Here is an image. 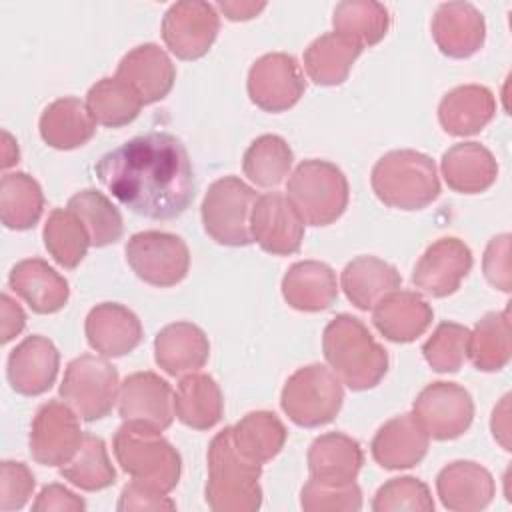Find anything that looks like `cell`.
Returning a JSON list of instances; mask_svg holds the SVG:
<instances>
[{"label": "cell", "mask_w": 512, "mask_h": 512, "mask_svg": "<svg viewBox=\"0 0 512 512\" xmlns=\"http://www.w3.org/2000/svg\"><path fill=\"white\" fill-rule=\"evenodd\" d=\"M94 172L124 208L150 220L178 218L196 196L188 150L168 132L130 138L106 152Z\"/></svg>", "instance_id": "6da1fadb"}, {"label": "cell", "mask_w": 512, "mask_h": 512, "mask_svg": "<svg viewBox=\"0 0 512 512\" xmlns=\"http://www.w3.org/2000/svg\"><path fill=\"white\" fill-rule=\"evenodd\" d=\"M322 352L330 370L350 390H370L388 372V352L368 328L350 314H338L322 334Z\"/></svg>", "instance_id": "7a4b0ae2"}, {"label": "cell", "mask_w": 512, "mask_h": 512, "mask_svg": "<svg viewBox=\"0 0 512 512\" xmlns=\"http://www.w3.org/2000/svg\"><path fill=\"white\" fill-rule=\"evenodd\" d=\"M262 464L238 452L232 426L220 430L208 446L206 504L216 512H254L262 506Z\"/></svg>", "instance_id": "3957f363"}, {"label": "cell", "mask_w": 512, "mask_h": 512, "mask_svg": "<svg viewBox=\"0 0 512 512\" xmlns=\"http://www.w3.org/2000/svg\"><path fill=\"white\" fill-rule=\"evenodd\" d=\"M370 184L382 204L398 210H422L440 194L434 160L408 148L386 152L374 164Z\"/></svg>", "instance_id": "277c9868"}, {"label": "cell", "mask_w": 512, "mask_h": 512, "mask_svg": "<svg viewBox=\"0 0 512 512\" xmlns=\"http://www.w3.org/2000/svg\"><path fill=\"white\" fill-rule=\"evenodd\" d=\"M112 450L126 474L158 492H172L180 480L182 460L176 448L146 426L124 422L112 440Z\"/></svg>", "instance_id": "5b68a950"}, {"label": "cell", "mask_w": 512, "mask_h": 512, "mask_svg": "<svg viewBox=\"0 0 512 512\" xmlns=\"http://www.w3.org/2000/svg\"><path fill=\"white\" fill-rule=\"evenodd\" d=\"M348 196L344 172L336 164L318 158L300 162L286 184V198L308 226L336 222L348 206Z\"/></svg>", "instance_id": "8992f818"}, {"label": "cell", "mask_w": 512, "mask_h": 512, "mask_svg": "<svg viewBox=\"0 0 512 512\" xmlns=\"http://www.w3.org/2000/svg\"><path fill=\"white\" fill-rule=\"evenodd\" d=\"M342 400L340 378L324 364L298 368L280 394L284 414L302 428H318L332 422L342 408Z\"/></svg>", "instance_id": "52a82bcc"}, {"label": "cell", "mask_w": 512, "mask_h": 512, "mask_svg": "<svg viewBox=\"0 0 512 512\" xmlns=\"http://www.w3.org/2000/svg\"><path fill=\"white\" fill-rule=\"evenodd\" d=\"M258 194L238 176L218 178L202 200V224L206 234L222 246L252 244L250 216Z\"/></svg>", "instance_id": "ba28073f"}, {"label": "cell", "mask_w": 512, "mask_h": 512, "mask_svg": "<svg viewBox=\"0 0 512 512\" xmlns=\"http://www.w3.org/2000/svg\"><path fill=\"white\" fill-rule=\"evenodd\" d=\"M118 394V372L106 358L82 354L64 370L60 398L86 422L108 416L118 400Z\"/></svg>", "instance_id": "9c48e42d"}, {"label": "cell", "mask_w": 512, "mask_h": 512, "mask_svg": "<svg viewBox=\"0 0 512 512\" xmlns=\"http://www.w3.org/2000/svg\"><path fill=\"white\" fill-rule=\"evenodd\" d=\"M126 262L146 284L168 288L182 282L190 268L186 242L170 232L144 230L126 242Z\"/></svg>", "instance_id": "30bf717a"}, {"label": "cell", "mask_w": 512, "mask_h": 512, "mask_svg": "<svg viewBox=\"0 0 512 512\" xmlns=\"http://www.w3.org/2000/svg\"><path fill=\"white\" fill-rule=\"evenodd\" d=\"M412 414L430 438L454 440L470 428L474 402L456 382H432L416 396Z\"/></svg>", "instance_id": "8fae6325"}, {"label": "cell", "mask_w": 512, "mask_h": 512, "mask_svg": "<svg viewBox=\"0 0 512 512\" xmlns=\"http://www.w3.org/2000/svg\"><path fill=\"white\" fill-rule=\"evenodd\" d=\"M220 28L216 6L202 0L172 4L162 18V40L180 60H198L214 44Z\"/></svg>", "instance_id": "7c38bea8"}, {"label": "cell", "mask_w": 512, "mask_h": 512, "mask_svg": "<svg viewBox=\"0 0 512 512\" xmlns=\"http://www.w3.org/2000/svg\"><path fill=\"white\" fill-rule=\"evenodd\" d=\"M78 414L58 400L42 404L30 426V454L42 466H64L84 440Z\"/></svg>", "instance_id": "4fadbf2b"}, {"label": "cell", "mask_w": 512, "mask_h": 512, "mask_svg": "<svg viewBox=\"0 0 512 512\" xmlns=\"http://www.w3.org/2000/svg\"><path fill=\"white\" fill-rule=\"evenodd\" d=\"M246 88L250 100L264 112H284L302 98L306 80L294 56L272 52L250 66Z\"/></svg>", "instance_id": "5bb4252c"}, {"label": "cell", "mask_w": 512, "mask_h": 512, "mask_svg": "<svg viewBox=\"0 0 512 512\" xmlns=\"http://www.w3.org/2000/svg\"><path fill=\"white\" fill-rule=\"evenodd\" d=\"M118 412L122 422L166 430L174 420V392L154 372H134L120 384Z\"/></svg>", "instance_id": "9a60e30c"}, {"label": "cell", "mask_w": 512, "mask_h": 512, "mask_svg": "<svg viewBox=\"0 0 512 512\" xmlns=\"http://www.w3.org/2000/svg\"><path fill=\"white\" fill-rule=\"evenodd\" d=\"M304 226L306 224L296 208L280 192H268L264 196H258L252 208V240L268 254H296L304 240Z\"/></svg>", "instance_id": "2e32d148"}, {"label": "cell", "mask_w": 512, "mask_h": 512, "mask_svg": "<svg viewBox=\"0 0 512 512\" xmlns=\"http://www.w3.org/2000/svg\"><path fill=\"white\" fill-rule=\"evenodd\" d=\"M472 268L470 248L454 236L436 240L426 248L412 272V284L434 298H444L460 288Z\"/></svg>", "instance_id": "e0dca14e"}, {"label": "cell", "mask_w": 512, "mask_h": 512, "mask_svg": "<svg viewBox=\"0 0 512 512\" xmlns=\"http://www.w3.org/2000/svg\"><path fill=\"white\" fill-rule=\"evenodd\" d=\"M60 352L52 340L40 334L24 338L8 356L6 376L14 392L22 396H40L56 380Z\"/></svg>", "instance_id": "ac0fdd59"}, {"label": "cell", "mask_w": 512, "mask_h": 512, "mask_svg": "<svg viewBox=\"0 0 512 512\" xmlns=\"http://www.w3.org/2000/svg\"><path fill=\"white\" fill-rule=\"evenodd\" d=\"M84 332L90 348L106 358L124 356L142 342V324L138 316L116 302L94 306L86 316Z\"/></svg>", "instance_id": "d6986e66"}, {"label": "cell", "mask_w": 512, "mask_h": 512, "mask_svg": "<svg viewBox=\"0 0 512 512\" xmlns=\"http://www.w3.org/2000/svg\"><path fill=\"white\" fill-rule=\"evenodd\" d=\"M116 78L124 80L140 96L142 104H154L170 94L176 70L168 54L160 46L148 42L132 48L120 60Z\"/></svg>", "instance_id": "ffe728a7"}, {"label": "cell", "mask_w": 512, "mask_h": 512, "mask_svg": "<svg viewBox=\"0 0 512 512\" xmlns=\"http://www.w3.org/2000/svg\"><path fill=\"white\" fill-rule=\"evenodd\" d=\"M486 36L482 12L468 2H446L432 18V38L442 54L468 58L480 50Z\"/></svg>", "instance_id": "44dd1931"}, {"label": "cell", "mask_w": 512, "mask_h": 512, "mask_svg": "<svg viewBox=\"0 0 512 512\" xmlns=\"http://www.w3.org/2000/svg\"><path fill=\"white\" fill-rule=\"evenodd\" d=\"M436 492L444 508L454 512H476L492 502L496 486L492 474L478 462L456 460L438 472Z\"/></svg>", "instance_id": "7402d4cb"}, {"label": "cell", "mask_w": 512, "mask_h": 512, "mask_svg": "<svg viewBox=\"0 0 512 512\" xmlns=\"http://www.w3.org/2000/svg\"><path fill=\"white\" fill-rule=\"evenodd\" d=\"M434 320L430 304L416 292L394 290L372 308L376 330L390 342H412L422 336Z\"/></svg>", "instance_id": "603a6c76"}, {"label": "cell", "mask_w": 512, "mask_h": 512, "mask_svg": "<svg viewBox=\"0 0 512 512\" xmlns=\"http://www.w3.org/2000/svg\"><path fill=\"white\" fill-rule=\"evenodd\" d=\"M430 436L414 414H400L378 428L372 438V458L386 470L416 466L428 452Z\"/></svg>", "instance_id": "cb8c5ba5"}, {"label": "cell", "mask_w": 512, "mask_h": 512, "mask_svg": "<svg viewBox=\"0 0 512 512\" xmlns=\"http://www.w3.org/2000/svg\"><path fill=\"white\" fill-rule=\"evenodd\" d=\"M210 356V342L202 328L192 322L164 326L154 340L156 364L170 376L198 372Z\"/></svg>", "instance_id": "d4e9b609"}, {"label": "cell", "mask_w": 512, "mask_h": 512, "mask_svg": "<svg viewBox=\"0 0 512 512\" xmlns=\"http://www.w3.org/2000/svg\"><path fill=\"white\" fill-rule=\"evenodd\" d=\"M8 284L36 314H54L62 310L70 296L66 278L42 258L20 260L10 270Z\"/></svg>", "instance_id": "484cf974"}, {"label": "cell", "mask_w": 512, "mask_h": 512, "mask_svg": "<svg viewBox=\"0 0 512 512\" xmlns=\"http://www.w3.org/2000/svg\"><path fill=\"white\" fill-rule=\"evenodd\" d=\"M440 168L448 188L460 194H480L488 190L498 176L496 158L478 142H460L448 148Z\"/></svg>", "instance_id": "4316f807"}, {"label": "cell", "mask_w": 512, "mask_h": 512, "mask_svg": "<svg viewBox=\"0 0 512 512\" xmlns=\"http://www.w3.org/2000/svg\"><path fill=\"white\" fill-rule=\"evenodd\" d=\"M282 296L300 312L326 310L338 296L336 274L328 264L318 260L296 262L282 278Z\"/></svg>", "instance_id": "83f0119b"}, {"label": "cell", "mask_w": 512, "mask_h": 512, "mask_svg": "<svg viewBox=\"0 0 512 512\" xmlns=\"http://www.w3.org/2000/svg\"><path fill=\"white\" fill-rule=\"evenodd\" d=\"M496 114L494 94L480 84H464L450 90L438 104L440 126L452 136L480 132Z\"/></svg>", "instance_id": "f1b7e54d"}, {"label": "cell", "mask_w": 512, "mask_h": 512, "mask_svg": "<svg viewBox=\"0 0 512 512\" xmlns=\"http://www.w3.org/2000/svg\"><path fill=\"white\" fill-rule=\"evenodd\" d=\"M40 136L56 150L84 146L96 132V122L80 98L64 96L48 104L40 116Z\"/></svg>", "instance_id": "f546056e"}, {"label": "cell", "mask_w": 512, "mask_h": 512, "mask_svg": "<svg viewBox=\"0 0 512 512\" xmlns=\"http://www.w3.org/2000/svg\"><path fill=\"white\" fill-rule=\"evenodd\" d=\"M340 284L358 310H370L380 298L400 288L402 276L392 264L376 256H358L344 266Z\"/></svg>", "instance_id": "4dcf8cb0"}, {"label": "cell", "mask_w": 512, "mask_h": 512, "mask_svg": "<svg viewBox=\"0 0 512 512\" xmlns=\"http://www.w3.org/2000/svg\"><path fill=\"white\" fill-rule=\"evenodd\" d=\"M224 412V398L216 380L208 374H186L174 392V416L188 428L210 430Z\"/></svg>", "instance_id": "1f68e13d"}, {"label": "cell", "mask_w": 512, "mask_h": 512, "mask_svg": "<svg viewBox=\"0 0 512 512\" xmlns=\"http://www.w3.org/2000/svg\"><path fill=\"white\" fill-rule=\"evenodd\" d=\"M306 460L312 478L354 482L364 464V452L354 438L342 432H326L310 444Z\"/></svg>", "instance_id": "d6a6232c"}, {"label": "cell", "mask_w": 512, "mask_h": 512, "mask_svg": "<svg viewBox=\"0 0 512 512\" xmlns=\"http://www.w3.org/2000/svg\"><path fill=\"white\" fill-rule=\"evenodd\" d=\"M362 50L364 48L358 42L338 32H326L304 52L306 74L318 86H338L348 78L352 64Z\"/></svg>", "instance_id": "836d02e7"}, {"label": "cell", "mask_w": 512, "mask_h": 512, "mask_svg": "<svg viewBox=\"0 0 512 512\" xmlns=\"http://www.w3.org/2000/svg\"><path fill=\"white\" fill-rule=\"evenodd\" d=\"M510 310L484 314L470 332L468 358L476 370L496 372L510 362Z\"/></svg>", "instance_id": "e575fe53"}, {"label": "cell", "mask_w": 512, "mask_h": 512, "mask_svg": "<svg viewBox=\"0 0 512 512\" xmlns=\"http://www.w3.org/2000/svg\"><path fill=\"white\" fill-rule=\"evenodd\" d=\"M286 426L268 410H256L246 414L236 426H232V438L240 454L256 464H264L280 454L286 444Z\"/></svg>", "instance_id": "d590c367"}, {"label": "cell", "mask_w": 512, "mask_h": 512, "mask_svg": "<svg viewBox=\"0 0 512 512\" xmlns=\"http://www.w3.org/2000/svg\"><path fill=\"white\" fill-rule=\"evenodd\" d=\"M44 210L40 184L26 172H10L0 180V218L10 230L32 228Z\"/></svg>", "instance_id": "8d00e7d4"}, {"label": "cell", "mask_w": 512, "mask_h": 512, "mask_svg": "<svg viewBox=\"0 0 512 512\" xmlns=\"http://www.w3.org/2000/svg\"><path fill=\"white\" fill-rule=\"evenodd\" d=\"M86 106L96 124L120 128L130 124L144 106L140 96L120 78L108 76L98 80L86 94Z\"/></svg>", "instance_id": "74e56055"}, {"label": "cell", "mask_w": 512, "mask_h": 512, "mask_svg": "<svg viewBox=\"0 0 512 512\" xmlns=\"http://www.w3.org/2000/svg\"><path fill=\"white\" fill-rule=\"evenodd\" d=\"M334 32L364 46L378 44L390 26V12L372 0H346L336 4L332 16Z\"/></svg>", "instance_id": "f35d334b"}, {"label": "cell", "mask_w": 512, "mask_h": 512, "mask_svg": "<svg viewBox=\"0 0 512 512\" xmlns=\"http://www.w3.org/2000/svg\"><path fill=\"white\" fill-rule=\"evenodd\" d=\"M42 236L50 256L68 270L76 268L92 246L82 220L68 208H54L50 212Z\"/></svg>", "instance_id": "ab89813d"}, {"label": "cell", "mask_w": 512, "mask_h": 512, "mask_svg": "<svg viewBox=\"0 0 512 512\" xmlns=\"http://www.w3.org/2000/svg\"><path fill=\"white\" fill-rule=\"evenodd\" d=\"M292 148L278 134L258 136L244 152V174L262 188H274L288 176L292 168Z\"/></svg>", "instance_id": "60d3db41"}, {"label": "cell", "mask_w": 512, "mask_h": 512, "mask_svg": "<svg viewBox=\"0 0 512 512\" xmlns=\"http://www.w3.org/2000/svg\"><path fill=\"white\" fill-rule=\"evenodd\" d=\"M68 210H72L84 224V228L90 234V242L96 248L114 244L122 238L124 222L120 210L98 190L86 188L76 192L68 204Z\"/></svg>", "instance_id": "b9f144b4"}, {"label": "cell", "mask_w": 512, "mask_h": 512, "mask_svg": "<svg viewBox=\"0 0 512 512\" xmlns=\"http://www.w3.org/2000/svg\"><path fill=\"white\" fill-rule=\"evenodd\" d=\"M60 476L80 490L96 492L116 482V470L100 436L84 434V440L70 462L60 466Z\"/></svg>", "instance_id": "7bdbcfd3"}, {"label": "cell", "mask_w": 512, "mask_h": 512, "mask_svg": "<svg viewBox=\"0 0 512 512\" xmlns=\"http://www.w3.org/2000/svg\"><path fill=\"white\" fill-rule=\"evenodd\" d=\"M470 330L456 322H440L424 342V360L436 372H458L468 356Z\"/></svg>", "instance_id": "ee69618b"}, {"label": "cell", "mask_w": 512, "mask_h": 512, "mask_svg": "<svg viewBox=\"0 0 512 512\" xmlns=\"http://www.w3.org/2000/svg\"><path fill=\"white\" fill-rule=\"evenodd\" d=\"M300 506L304 512H356L362 508V490L356 482H324L310 476L302 486Z\"/></svg>", "instance_id": "f6af8a7d"}, {"label": "cell", "mask_w": 512, "mask_h": 512, "mask_svg": "<svg viewBox=\"0 0 512 512\" xmlns=\"http://www.w3.org/2000/svg\"><path fill=\"white\" fill-rule=\"evenodd\" d=\"M374 512H392V510H418L430 512L434 510V500L430 488L412 476L392 478L382 484L372 500Z\"/></svg>", "instance_id": "bcb514c9"}, {"label": "cell", "mask_w": 512, "mask_h": 512, "mask_svg": "<svg viewBox=\"0 0 512 512\" xmlns=\"http://www.w3.org/2000/svg\"><path fill=\"white\" fill-rule=\"evenodd\" d=\"M36 480L24 462L4 460L0 466V508L4 512L26 506L34 492Z\"/></svg>", "instance_id": "7dc6e473"}, {"label": "cell", "mask_w": 512, "mask_h": 512, "mask_svg": "<svg viewBox=\"0 0 512 512\" xmlns=\"http://www.w3.org/2000/svg\"><path fill=\"white\" fill-rule=\"evenodd\" d=\"M482 270L488 284L502 292H510V234L494 236L488 242L482 260Z\"/></svg>", "instance_id": "c3c4849f"}, {"label": "cell", "mask_w": 512, "mask_h": 512, "mask_svg": "<svg viewBox=\"0 0 512 512\" xmlns=\"http://www.w3.org/2000/svg\"><path fill=\"white\" fill-rule=\"evenodd\" d=\"M118 510L122 512H132V510H174L176 502L170 500L164 492H158L142 482L132 480L126 484L120 492V500L116 504Z\"/></svg>", "instance_id": "681fc988"}, {"label": "cell", "mask_w": 512, "mask_h": 512, "mask_svg": "<svg viewBox=\"0 0 512 512\" xmlns=\"http://www.w3.org/2000/svg\"><path fill=\"white\" fill-rule=\"evenodd\" d=\"M32 510H86V502L62 484H48L36 496Z\"/></svg>", "instance_id": "f907efd6"}, {"label": "cell", "mask_w": 512, "mask_h": 512, "mask_svg": "<svg viewBox=\"0 0 512 512\" xmlns=\"http://www.w3.org/2000/svg\"><path fill=\"white\" fill-rule=\"evenodd\" d=\"M0 318H2V344L16 338L24 326H26V314L22 306L12 300L8 294H2L0 298Z\"/></svg>", "instance_id": "816d5d0a"}, {"label": "cell", "mask_w": 512, "mask_h": 512, "mask_svg": "<svg viewBox=\"0 0 512 512\" xmlns=\"http://www.w3.org/2000/svg\"><path fill=\"white\" fill-rule=\"evenodd\" d=\"M216 8H220L224 12V16L228 20H250L254 16H258L264 8H266V2H252V0H224V2H218Z\"/></svg>", "instance_id": "f5cc1de1"}, {"label": "cell", "mask_w": 512, "mask_h": 512, "mask_svg": "<svg viewBox=\"0 0 512 512\" xmlns=\"http://www.w3.org/2000/svg\"><path fill=\"white\" fill-rule=\"evenodd\" d=\"M508 400H510V396L506 394L504 398H502V402L494 408V412H492V434H494V438L502 444V448L504 450H510V440H508V436H510V426H508Z\"/></svg>", "instance_id": "db71d44e"}, {"label": "cell", "mask_w": 512, "mask_h": 512, "mask_svg": "<svg viewBox=\"0 0 512 512\" xmlns=\"http://www.w3.org/2000/svg\"><path fill=\"white\" fill-rule=\"evenodd\" d=\"M20 158V152H18V146H16V140L12 138L10 132H2V168H10L18 162Z\"/></svg>", "instance_id": "11a10c76"}]
</instances>
